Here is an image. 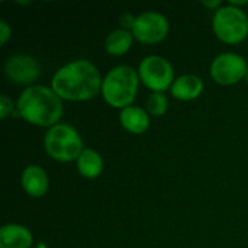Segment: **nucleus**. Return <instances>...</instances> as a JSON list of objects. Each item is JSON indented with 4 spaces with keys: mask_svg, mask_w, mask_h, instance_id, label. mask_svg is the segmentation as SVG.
Listing matches in <instances>:
<instances>
[{
    "mask_svg": "<svg viewBox=\"0 0 248 248\" xmlns=\"http://www.w3.org/2000/svg\"><path fill=\"white\" fill-rule=\"evenodd\" d=\"M102 83L99 68L92 61L80 58L64 64L54 73L51 89L61 100L87 102L100 94Z\"/></svg>",
    "mask_w": 248,
    "mask_h": 248,
    "instance_id": "obj_1",
    "label": "nucleus"
},
{
    "mask_svg": "<svg viewBox=\"0 0 248 248\" xmlns=\"http://www.w3.org/2000/svg\"><path fill=\"white\" fill-rule=\"evenodd\" d=\"M16 115L31 125L52 128L64 115L62 100L51 87L33 84L23 89L16 100Z\"/></svg>",
    "mask_w": 248,
    "mask_h": 248,
    "instance_id": "obj_2",
    "label": "nucleus"
},
{
    "mask_svg": "<svg viewBox=\"0 0 248 248\" xmlns=\"http://www.w3.org/2000/svg\"><path fill=\"white\" fill-rule=\"evenodd\" d=\"M140 83L141 80L138 76V70L131 65L121 64L110 68L105 74L100 96L103 97L106 105L113 109L122 110L134 105Z\"/></svg>",
    "mask_w": 248,
    "mask_h": 248,
    "instance_id": "obj_3",
    "label": "nucleus"
},
{
    "mask_svg": "<svg viewBox=\"0 0 248 248\" xmlns=\"http://www.w3.org/2000/svg\"><path fill=\"white\" fill-rule=\"evenodd\" d=\"M45 153L58 163L76 161L84 150L80 132L68 124H57L46 129L44 137Z\"/></svg>",
    "mask_w": 248,
    "mask_h": 248,
    "instance_id": "obj_4",
    "label": "nucleus"
},
{
    "mask_svg": "<svg viewBox=\"0 0 248 248\" xmlns=\"http://www.w3.org/2000/svg\"><path fill=\"white\" fill-rule=\"evenodd\" d=\"M212 29L221 42L241 44L248 38V15L240 7L225 4L214 13Z\"/></svg>",
    "mask_w": 248,
    "mask_h": 248,
    "instance_id": "obj_5",
    "label": "nucleus"
},
{
    "mask_svg": "<svg viewBox=\"0 0 248 248\" xmlns=\"http://www.w3.org/2000/svg\"><path fill=\"white\" fill-rule=\"evenodd\" d=\"M137 70L141 83L151 90V93H164L166 90H170L176 80L171 62L157 54L144 57Z\"/></svg>",
    "mask_w": 248,
    "mask_h": 248,
    "instance_id": "obj_6",
    "label": "nucleus"
},
{
    "mask_svg": "<svg viewBox=\"0 0 248 248\" xmlns=\"http://www.w3.org/2000/svg\"><path fill=\"white\" fill-rule=\"evenodd\" d=\"M248 64L246 58L237 52H222L211 62V77L217 84L234 86L246 78Z\"/></svg>",
    "mask_w": 248,
    "mask_h": 248,
    "instance_id": "obj_7",
    "label": "nucleus"
},
{
    "mask_svg": "<svg viewBox=\"0 0 248 248\" xmlns=\"http://www.w3.org/2000/svg\"><path fill=\"white\" fill-rule=\"evenodd\" d=\"M169 32H170V23L167 17L155 10L140 13L132 28V35L135 41L145 45H154L163 42L167 38Z\"/></svg>",
    "mask_w": 248,
    "mask_h": 248,
    "instance_id": "obj_8",
    "label": "nucleus"
},
{
    "mask_svg": "<svg viewBox=\"0 0 248 248\" xmlns=\"http://www.w3.org/2000/svg\"><path fill=\"white\" fill-rule=\"evenodd\" d=\"M6 78L17 86L31 87L41 76L39 61L29 54H15L9 57L3 65Z\"/></svg>",
    "mask_w": 248,
    "mask_h": 248,
    "instance_id": "obj_9",
    "label": "nucleus"
},
{
    "mask_svg": "<svg viewBox=\"0 0 248 248\" xmlns=\"http://www.w3.org/2000/svg\"><path fill=\"white\" fill-rule=\"evenodd\" d=\"M20 186L31 198L39 199L45 196L49 189V179L46 170L36 164L28 166L20 174Z\"/></svg>",
    "mask_w": 248,
    "mask_h": 248,
    "instance_id": "obj_10",
    "label": "nucleus"
},
{
    "mask_svg": "<svg viewBox=\"0 0 248 248\" xmlns=\"http://www.w3.org/2000/svg\"><path fill=\"white\" fill-rule=\"evenodd\" d=\"M205 84L203 80L196 74H183L177 77L170 89V93L174 99L182 102H190L198 99L203 93Z\"/></svg>",
    "mask_w": 248,
    "mask_h": 248,
    "instance_id": "obj_11",
    "label": "nucleus"
},
{
    "mask_svg": "<svg viewBox=\"0 0 248 248\" xmlns=\"http://www.w3.org/2000/svg\"><path fill=\"white\" fill-rule=\"evenodd\" d=\"M119 122L126 132L134 135H141L148 131L151 124V116L145 109L132 105L119 112Z\"/></svg>",
    "mask_w": 248,
    "mask_h": 248,
    "instance_id": "obj_12",
    "label": "nucleus"
},
{
    "mask_svg": "<svg viewBox=\"0 0 248 248\" xmlns=\"http://www.w3.org/2000/svg\"><path fill=\"white\" fill-rule=\"evenodd\" d=\"M32 232L20 224H6L0 228V248H31Z\"/></svg>",
    "mask_w": 248,
    "mask_h": 248,
    "instance_id": "obj_13",
    "label": "nucleus"
},
{
    "mask_svg": "<svg viewBox=\"0 0 248 248\" xmlns=\"http://www.w3.org/2000/svg\"><path fill=\"white\" fill-rule=\"evenodd\" d=\"M77 171L81 177L93 180L97 179L105 169V160L102 154L93 148H84L76 160Z\"/></svg>",
    "mask_w": 248,
    "mask_h": 248,
    "instance_id": "obj_14",
    "label": "nucleus"
},
{
    "mask_svg": "<svg viewBox=\"0 0 248 248\" xmlns=\"http://www.w3.org/2000/svg\"><path fill=\"white\" fill-rule=\"evenodd\" d=\"M134 41L135 38L131 31L122 28L113 29L105 39V51L112 57H122L131 49Z\"/></svg>",
    "mask_w": 248,
    "mask_h": 248,
    "instance_id": "obj_15",
    "label": "nucleus"
},
{
    "mask_svg": "<svg viewBox=\"0 0 248 248\" xmlns=\"http://www.w3.org/2000/svg\"><path fill=\"white\" fill-rule=\"evenodd\" d=\"M145 105V110L150 113V116H164L169 110V99L164 93H150Z\"/></svg>",
    "mask_w": 248,
    "mask_h": 248,
    "instance_id": "obj_16",
    "label": "nucleus"
},
{
    "mask_svg": "<svg viewBox=\"0 0 248 248\" xmlns=\"http://www.w3.org/2000/svg\"><path fill=\"white\" fill-rule=\"evenodd\" d=\"M15 110H16V103L12 100V97H9L7 94L1 93L0 94V118L6 119Z\"/></svg>",
    "mask_w": 248,
    "mask_h": 248,
    "instance_id": "obj_17",
    "label": "nucleus"
},
{
    "mask_svg": "<svg viewBox=\"0 0 248 248\" xmlns=\"http://www.w3.org/2000/svg\"><path fill=\"white\" fill-rule=\"evenodd\" d=\"M10 38H12V28L4 19H1L0 20V44L6 45Z\"/></svg>",
    "mask_w": 248,
    "mask_h": 248,
    "instance_id": "obj_18",
    "label": "nucleus"
},
{
    "mask_svg": "<svg viewBox=\"0 0 248 248\" xmlns=\"http://www.w3.org/2000/svg\"><path fill=\"white\" fill-rule=\"evenodd\" d=\"M135 20H137V16L131 15V13H124L121 17H119V23H121V28L122 29H126V31H131L132 32V28L135 25Z\"/></svg>",
    "mask_w": 248,
    "mask_h": 248,
    "instance_id": "obj_19",
    "label": "nucleus"
},
{
    "mask_svg": "<svg viewBox=\"0 0 248 248\" xmlns=\"http://www.w3.org/2000/svg\"><path fill=\"white\" fill-rule=\"evenodd\" d=\"M202 4L206 7V9H209V10H214V13L218 10V9H221L224 4H222V1L221 0H212V1H208V0H203L202 1Z\"/></svg>",
    "mask_w": 248,
    "mask_h": 248,
    "instance_id": "obj_20",
    "label": "nucleus"
},
{
    "mask_svg": "<svg viewBox=\"0 0 248 248\" xmlns=\"http://www.w3.org/2000/svg\"><path fill=\"white\" fill-rule=\"evenodd\" d=\"M228 4H231V6H234V7H243V6H247L248 4V0H244V1H237V0H230V3Z\"/></svg>",
    "mask_w": 248,
    "mask_h": 248,
    "instance_id": "obj_21",
    "label": "nucleus"
},
{
    "mask_svg": "<svg viewBox=\"0 0 248 248\" xmlns=\"http://www.w3.org/2000/svg\"><path fill=\"white\" fill-rule=\"evenodd\" d=\"M36 248H46V246H45L44 243H39V244L36 246Z\"/></svg>",
    "mask_w": 248,
    "mask_h": 248,
    "instance_id": "obj_22",
    "label": "nucleus"
},
{
    "mask_svg": "<svg viewBox=\"0 0 248 248\" xmlns=\"http://www.w3.org/2000/svg\"><path fill=\"white\" fill-rule=\"evenodd\" d=\"M244 80H246V83L248 84V71H247V74H246V78H244Z\"/></svg>",
    "mask_w": 248,
    "mask_h": 248,
    "instance_id": "obj_23",
    "label": "nucleus"
}]
</instances>
